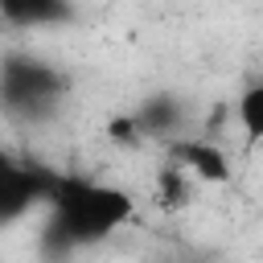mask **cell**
<instances>
[{
	"mask_svg": "<svg viewBox=\"0 0 263 263\" xmlns=\"http://www.w3.org/2000/svg\"><path fill=\"white\" fill-rule=\"evenodd\" d=\"M62 205H66V222L78 238L107 234L111 226H119L127 218V197L115 189H95V185H70L62 193Z\"/></svg>",
	"mask_w": 263,
	"mask_h": 263,
	"instance_id": "6da1fadb",
	"label": "cell"
},
{
	"mask_svg": "<svg viewBox=\"0 0 263 263\" xmlns=\"http://www.w3.org/2000/svg\"><path fill=\"white\" fill-rule=\"evenodd\" d=\"M177 156L197 173V177H205V181H230V164H226V156L214 148V144H181L177 148Z\"/></svg>",
	"mask_w": 263,
	"mask_h": 263,
	"instance_id": "7a4b0ae2",
	"label": "cell"
},
{
	"mask_svg": "<svg viewBox=\"0 0 263 263\" xmlns=\"http://www.w3.org/2000/svg\"><path fill=\"white\" fill-rule=\"evenodd\" d=\"M49 12H58L53 0H0V16L21 21V25H29V21H45Z\"/></svg>",
	"mask_w": 263,
	"mask_h": 263,
	"instance_id": "3957f363",
	"label": "cell"
},
{
	"mask_svg": "<svg viewBox=\"0 0 263 263\" xmlns=\"http://www.w3.org/2000/svg\"><path fill=\"white\" fill-rule=\"evenodd\" d=\"M238 119H242L247 136L259 140V132H263V90H259V86H251V90L238 99Z\"/></svg>",
	"mask_w": 263,
	"mask_h": 263,
	"instance_id": "277c9868",
	"label": "cell"
},
{
	"mask_svg": "<svg viewBox=\"0 0 263 263\" xmlns=\"http://www.w3.org/2000/svg\"><path fill=\"white\" fill-rule=\"evenodd\" d=\"M111 136H115L119 144H127V140H136V123H127V119H115V123H111Z\"/></svg>",
	"mask_w": 263,
	"mask_h": 263,
	"instance_id": "5b68a950",
	"label": "cell"
}]
</instances>
